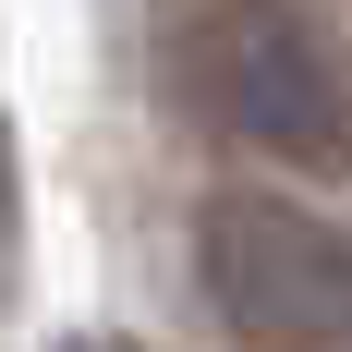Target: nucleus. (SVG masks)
Returning a JSON list of instances; mask_svg holds the SVG:
<instances>
[{
  "mask_svg": "<svg viewBox=\"0 0 352 352\" xmlns=\"http://www.w3.org/2000/svg\"><path fill=\"white\" fill-rule=\"evenodd\" d=\"M207 85L243 146H267L292 170H352V73L304 0H219Z\"/></svg>",
  "mask_w": 352,
  "mask_h": 352,
  "instance_id": "f03ea898",
  "label": "nucleus"
},
{
  "mask_svg": "<svg viewBox=\"0 0 352 352\" xmlns=\"http://www.w3.org/2000/svg\"><path fill=\"white\" fill-rule=\"evenodd\" d=\"M0 243H12V158H0Z\"/></svg>",
  "mask_w": 352,
  "mask_h": 352,
  "instance_id": "7ed1b4c3",
  "label": "nucleus"
},
{
  "mask_svg": "<svg viewBox=\"0 0 352 352\" xmlns=\"http://www.w3.org/2000/svg\"><path fill=\"white\" fill-rule=\"evenodd\" d=\"M195 280L243 352H352V231L292 195H207Z\"/></svg>",
  "mask_w": 352,
  "mask_h": 352,
  "instance_id": "f257e3e1",
  "label": "nucleus"
}]
</instances>
